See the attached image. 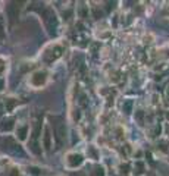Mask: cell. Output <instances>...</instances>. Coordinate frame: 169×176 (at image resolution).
I'll return each mask as SVG.
<instances>
[{
  "instance_id": "6da1fadb",
  "label": "cell",
  "mask_w": 169,
  "mask_h": 176,
  "mask_svg": "<svg viewBox=\"0 0 169 176\" xmlns=\"http://www.w3.org/2000/svg\"><path fill=\"white\" fill-rule=\"evenodd\" d=\"M46 82H47V72L46 71H37L30 78V84L33 85L34 88H41L46 85Z\"/></svg>"
},
{
  "instance_id": "7a4b0ae2",
  "label": "cell",
  "mask_w": 169,
  "mask_h": 176,
  "mask_svg": "<svg viewBox=\"0 0 169 176\" xmlns=\"http://www.w3.org/2000/svg\"><path fill=\"white\" fill-rule=\"evenodd\" d=\"M83 156L81 154H78V153H69L66 156V159H65V163H66V166L69 169H76L79 167L81 164H83Z\"/></svg>"
},
{
  "instance_id": "3957f363",
  "label": "cell",
  "mask_w": 169,
  "mask_h": 176,
  "mask_svg": "<svg viewBox=\"0 0 169 176\" xmlns=\"http://www.w3.org/2000/svg\"><path fill=\"white\" fill-rule=\"evenodd\" d=\"M43 145H44V148L49 151L51 148V135H50V129L49 128H46L44 129V135H43Z\"/></svg>"
},
{
  "instance_id": "277c9868",
  "label": "cell",
  "mask_w": 169,
  "mask_h": 176,
  "mask_svg": "<svg viewBox=\"0 0 169 176\" xmlns=\"http://www.w3.org/2000/svg\"><path fill=\"white\" fill-rule=\"evenodd\" d=\"M26 135H28V125H21L16 128V136L18 140L21 141H25L26 140Z\"/></svg>"
},
{
  "instance_id": "5b68a950",
  "label": "cell",
  "mask_w": 169,
  "mask_h": 176,
  "mask_svg": "<svg viewBox=\"0 0 169 176\" xmlns=\"http://www.w3.org/2000/svg\"><path fill=\"white\" fill-rule=\"evenodd\" d=\"M56 134H58V143L62 144L63 140H65V135H66V131H65V126L63 125H59L56 128Z\"/></svg>"
},
{
  "instance_id": "8992f818",
  "label": "cell",
  "mask_w": 169,
  "mask_h": 176,
  "mask_svg": "<svg viewBox=\"0 0 169 176\" xmlns=\"http://www.w3.org/2000/svg\"><path fill=\"white\" fill-rule=\"evenodd\" d=\"M87 156H88V159L99 160V151H97V148H96V147L90 145V147L87 148Z\"/></svg>"
},
{
  "instance_id": "52a82bcc",
  "label": "cell",
  "mask_w": 169,
  "mask_h": 176,
  "mask_svg": "<svg viewBox=\"0 0 169 176\" xmlns=\"http://www.w3.org/2000/svg\"><path fill=\"white\" fill-rule=\"evenodd\" d=\"M15 106H18V100L15 98H8V100L5 101V107H6V112H12V110L15 109Z\"/></svg>"
},
{
  "instance_id": "ba28073f",
  "label": "cell",
  "mask_w": 169,
  "mask_h": 176,
  "mask_svg": "<svg viewBox=\"0 0 169 176\" xmlns=\"http://www.w3.org/2000/svg\"><path fill=\"white\" fill-rule=\"evenodd\" d=\"M13 119H10V117H8L6 120H3V125H2V131H10L12 128H13Z\"/></svg>"
},
{
  "instance_id": "9c48e42d",
  "label": "cell",
  "mask_w": 169,
  "mask_h": 176,
  "mask_svg": "<svg viewBox=\"0 0 169 176\" xmlns=\"http://www.w3.org/2000/svg\"><path fill=\"white\" fill-rule=\"evenodd\" d=\"M91 176H106V175H104V170H103V167H100V166H96V167H93V170H91Z\"/></svg>"
},
{
  "instance_id": "30bf717a",
  "label": "cell",
  "mask_w": 169,
  "mask_h": 176,
  "mask_svg": "<svg viewBox=\"0 0 169 176\" xmlns=\"http://www.w3.org/2000/svg\"><path fill=\"white\" fill-rule=\"evenodd\" d=\"M87 10H88V8L84 6V5H81L79 9H78V15H79V18H85V16H87Z\"/></svg>"
},
{
  "instance_id": "8fae6325",
  "label": "cell",
  "mask_w": 169,
  "mask_h": 176,
  "mask_svg": "<svg viewBox=\"0 0 169 176\" xmlns=\"http://www.w3.org/2000/svg\"><path fill=\"white\" fill-rule=\"evenodd\" d=\"M5 69H6V60L0 57V74H3V72H5Z\"/></svg>"
},
{
  "instance_id": "7c38bea8",
  "label": "cell",
  "mask_w": 169,
  "mask_h": 176,
  "mask_svg": "<svg viewBox=\"0 0 169 176\" xmlns=\"http://www.w3.org/2000/svg\"><path fill=\"white\" fill-rule=\"evenodd\" d=\"M3 29H5V21H3V16H0V37L5 35Z\"/></svg>"
},
{
  "instance_id": "4fadbf2b",
  "label": "cell",
  "mask_w": 169,
  "mask_h": 176,
  "mask_svg": "<svg viewBox=\"0 0 169 176\" xmlns=\"http://www.w3.org/2000/svg\"><path fill=\"white\" fill-rule=\"evenodd\" d=\"M10 176H21L19 169H12V173H10Z\"/></svg>"
},
{
  "instance_id": "5bb4252c",
  "label": "cell",
  "mask_w": 169,
  "mask_h": 176,
  "mask_svg": "<svg viewBox=\"0 0 169 176\" xmlns=\"http://www.w3.org/2000/svg\"><path fill=\"white\" fill-rule=\"evenodd\" d=\"M3 88H5V81H3V79H0V91H2Z\"/></svg>"
},
{
  "instance_id": "9a60e30c",
  "label": "cell",
  "mask_w": 169,
  "mask_h": 176,
  "mask_svg": "<svg viewBox=\"0 0 169 176\" xmlns=\"http://www.w3.org/2000/svg\"><path fill=\"white\" fill-rule=\"evenodd\" d=\"M74 176H85L83 172H76V173H74Z\"/></svg>"
},
{
  "instance_id": "2e32d148",
  "label": "cell",
  "mask_w": 169,
  "mask_h": 176,
  "mask_svg": "<svg viewBox=\"0 0 169 176\" xmlns=\"http://www.w3.org/2000/svg\"><path fill=\"white\" fill-rule=\"evenodd\" d=\"M149 176H154V175H149Z\"/></svg>"
}]
</instances>
